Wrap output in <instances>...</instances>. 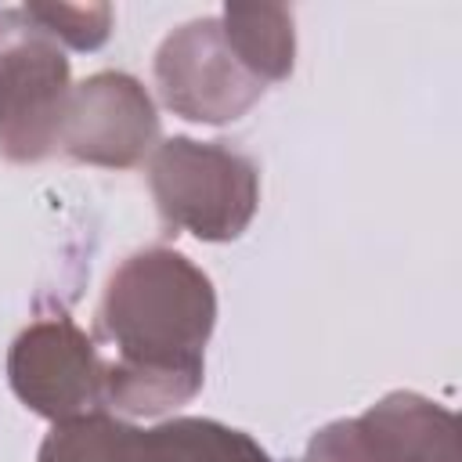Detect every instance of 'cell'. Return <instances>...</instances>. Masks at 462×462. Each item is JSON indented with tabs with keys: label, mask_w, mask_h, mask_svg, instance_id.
I'll return each instance as SVG.
<instances>
[{
	"label": "cell",
	"mask_w": 462,
	"mask_h": 462,
	"mask_svg": "<svg viewBox=\"0 0 462 462\" xmlns=\"http://www.w3.org/2000/svg\"><path fill=\"white\" fill-rule=\"evenodd\" d=\"M365 415L379 430L393 462H462L455 415L422 393L393 390Z\"/></svg>",
	"instance_id": "cell-7"
},
{
	"label": "cell",
	"mask_w": 462,
	"mask_h": 462,
	"mask_svg": "<svg viewBox=\"0 0 462 462\" xmlns=\"http://www.w3.org/2000/svg\"><path fill=\"white\" fill-rule=\"evenodd\" d=\"M148 188L162 220L199 242L238 238L260 206V173L253 159L195 137L155 144L148 159Z\"/></svg>",
	"instance_id": "cell-2"
},
{
	"label": "cell",
	"mask_w": 462,
	"mask_h": 462,
	"mask_svg": "<svg viewBox=\"0 0 462 462\" xmlns=\"http://www.w3.org/2000/svg\"><path fill=\"white\" fill-rule=\"evenodd\" d=\"M155 87L173 116L206 126L242 119L267 90L231 51L220 18L184 22L159 43Z\"/></svg>",
	"instance_id": "cell-4"
},
{
	"label": "cell",
	"mask_w": 462,
	"mask_h": 462,
	"mask_svg": "<svg viewBox=\"0 0 462 462\" xmlns=\"http://www.w3.org/2000/svg\"><path fill=\"white\" fill-rule=\"evenodd\" d=\"M134 462H271V455L249 433L217 419H170L137 430Z\"/></svg>",
	"instance_id": "cell-8"
},
{
	"label": "cell",
	"mask_w": 462,
	"mask_h": 462,
	"mask_svg": "<svg viewBox=\"0 0 462 462\" xmlns=\"http://www.w3.org/2000/svg\"><path fill=\"white\" fill-rule=\"evenodd\" d=\"M25 14L72 51H97L112 32L108 4H25Z\"/></svg>",
	"instance_id": "cell-11"
},
{
	"label": "cell",
	"mask_w": 462,
	"mask_h": 462,
	"mask_svg": "<svg viewBox=\"0 0 462 462\" xmlns=\"http://www.w3.org/2000/svg\"><path fill=\"white\" fill-rule=\"evenodd\" d=\"M159 116L148 90L126 72H94L69 90L58 152L76 162L130 170L155 152Z\"/></svg>",
	"instance_id": "cell-6"
},
{
	"label": "cell",
	"mask_w": 462,
	"mask_h": 462,
	"mask_svg": "<svg viewBox=\"0 0 462 462\" xmlns=\"http://www.w3.org/2000/svg\"><path fill=\"white\" fill-rule=\"evenodd\" d=\"M7 383L29 411L51 422L105 411V357L69 314L36 318L14 336Z\"/></svg>",
	"instance_id": "cell-5"
},
{
	"label": "cell",
	"mask_w": 462,
	"mask_h": 462,
	"mask_svg": "<svg viewBox=\"0 0 462 462\" xmlns=\"http://www.w3.org/2000/svg\"><path fill=\"white\" fill-rule=\"evenodd\" d=\"M213 325V282L184 253L155 245L126 256L97 307V336L116 346L105 361V404L126 415L188 404L202 390Z\"/></svg>",
	"instance_id": "cell-1"
},
{
	"label": "cell",
	"mask_w": 462,
	"mask_h": 462,
	"mask_svg": "<svg viewBox=\"0 0 462 462\" xmlns=\"http://www.w3.org/2000/svg\"><path fill=\"white\" fill-rule=\"evenodd\" d=\"M134 444L137 426L105 411H90L54 422V430L40 444L36 462H134Z\"/></svg>",
	"instance_id": "cell-10"
},
{
	"label": "cell",
	"mask_w": 462,
	"mask_h": 462,
	"mask_svg": "<svg viewBox=\"0 0 462 462\" xmlns=\"http://www.w3.org/2000/svg\"><path fill=\"white\" fill-rule=\"evenodd\" d=\"M303 462H393L379 430L368 422V415L339 419L321 426L303 451Z\"/></svg>",
	"instance_id": "cell-12"
},
{
	"label": "cell",
	"mask_w": 462,
	"mask_h": 462,
	"mask_svg": "<svg viewBox=\"0 0 462 462\" xmlns=\"http://www.w3.org/2000/svg\"><path fill=\"white\" fill-rule=\"evenodd\" d=\"M224 36L238 61L263 83H282L296 65L292 11L278 4H227L220 14Z\"/></svg>",
	"instance_id": "cell-9"
},
{
	"label": "cell",
	"mask_w": 462,
	"mask_h": 462,
	"mask_svg": "<svg viewBox=\"0 0 462 462\" xmlns=\"http://www.w3.org/2000/svg\"><path fill=\"white\" fill-rule=\"evenodd\" d=\"M72 90L69 58L25 7L0 11V159L40 162L58 152Z\"/></svg>",
	"instance_id": "cell-3"
}]
</instances>
